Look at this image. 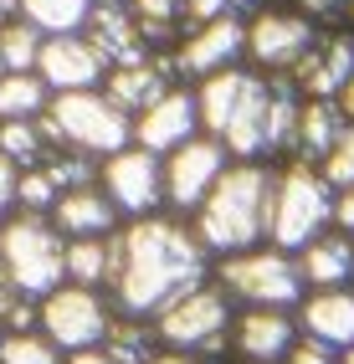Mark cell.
Masks as SVG:
<instances>
[{"mask_svg": "<svg viewBox=\"0 0 354 364\" xmlns=\"http://www.w3.org/2000/svg\"><path fill=\"white\" fill-rule=\"evenodd\" d=\"M344 364H354V349H344Z\"/></svg>", "mask_w": 354, "mask_h": 364, "instance_id": "7dc6e473", "label": "cell"}, {"mask_svg": "<svg viewBox=\"0 0 354 364\" xmlns=\"http://www.w3.org/2000/svg\"><path fill=\"white\" fill-rule=\"evenodd\" d=\"M339 129H344V113H339L334 98H313L309 108H303V113H298V139H293V149L303 154V164H309V159H323L328 149H334Z\"/></svg>", "mask_w": 354, "mask_h": 364, "instance_id": "cb8c5ba5", "label": "cell"}, {"mask_svg": "<svg viewBox=\"0 0 354 364\" xmlns=\"http://www.w3.org/2000/svg\"><path fill=\"white\" fill-rule=\"evenodd\" d=\"M41 41H46V36L31 26V21L11 16L6 26H0V67H6V72H36Z\"/></svg>", "mask_w": 354, "mask_h": 364, "instance_id": "1f68e13d", "label": "cell"}, {"mask_svg": "<svg viewBox=\"0 0 354 364\" xmlns=\"http://www.w3.org/2000/svg\"><path fill=\"white\" fill-rule=\"evenodd\" d=\"M36 77L52 92H87V87H98L108 77V62L82 31H67V36H46L41 41Z\"/></svg>", "mask_w": 354, "mask_h": 364, "instance_id": "8fae6325", "label": "cell"}, {"mask_svg": "<svg viewBox=\"0 0 354 364\" xmlns=\"http://www.w3.org/2000/svg\"><path fill=\"white\" fill-rule=\"evenodd\" d=\"M334 221V190L323 185L318 169L309 164H293L282 169L277 185H272V247L277 252H303L313 236H323V226Z\"/></svg>", "mask_w": 354, "mask_h": 364, "instance_id": "5b68a950", "label": "cell"}, {"mask_svg": "<svg viewBox=\"0 0 354 364\" xmlns=\"http://www.w3.org/2000/svg\"><path fill=\"white\" fill-rule=\"evenodd\" d=\"M318 164H323L318 175H323V185H328V190H349V185H354V124H344V129H339L334 149H328Z\"/></svg>", "mask_w": 354, "mask_h": 364, "instance_id": "d6a6232c", "label": "cell"}, {"mask_svg": "<svg viewBox=\"0 0 354 364\" xmlns=\"http://www.w3.org/2000/svg\"><path fill=\"white\" fill-rule=\"evenodd\" d=\"M41 129L52 139V149H77L92 159H108L118 149L134 144V118L118 108L103 87H87V92H52V103L41 113Z\"/></svg>", "mask_w": 354, "mask_h": 364, "instance_id": "3957f363", "label": "cell"}, {"mask_svg": "<svg viewBox=\"0 0 354 364\" xmlns=\"http://www.w3.org/2000/svg\"><path fill=\"white\" fill-rule=\"evenodd\" d=\"M16 180H21V164L0 154V215H6L16 205Z\"/></svg>", "mask_w": 354, "mask_h": 364, "instance_id": "74e56055", "label": "cell"}, {"mask_svg": "<svg viewBox=\"0 0 354 364\" xmlns=\"http://www.w3.org/2000/svg\"><path fill=\"white\" fill-rule=\"evenodd\" d=\"M0 72H6V67H0Z\"/></svg>", "mask_w": 354, "mask_h": 364, "instance_id": "681fc988", "label": "cell"}, {"mask_svg": "<svg viewBox=\"0 0 354 364\" xmlns=\"http://www.w3.org/2000/svg\"><path fill=\"white\" fill-rule=\"evenodd\" d=\"M195 134H200V113H195V92H185V87H170L159 103L134 113V144L159 154V159L170 149H180L185 139H195Z\"/></svg>", "mask_w": 354, "mask_h": 364, "instance_id": "7c38bea8", "label": "cell"}, {"mask_svg": "<svg viewBox=\"0 0 354 364\" xmlns=\"http://www.w3.org/2000/svg\"><path fill=\"white\" fill-rule=\"evenodd\" d=\"M288 364H339V359H334L328 344H318V338H303V344L288 349Z\"/></svg>", "mask_w": 354, "mask_h": 364, "instance_id": "8d00e7d4", "label": "cell"}, {"mask_svg": "<svg viewBox=\"0 0 354 364\" xmlns=\"http://www.w3.org/2000/svg\"><path fill=\"white\" fill-rule=\"evenodd\" d=\"M298 272L303 282L313 287H349L354 277V241L349 236H313L298 257Z\"/></svg>", "mask_w": 354, "mask_h": 364, "instance_id": "7402d4cb", "label": "cell"}, {"mask_svg": "<svg viewBox=\"0 0 354 364\" xmlns=\"http://www.w3.org/2000/svg\"><path fill=\"white\" fill-rule=\"evenodd\" d=\"M113 323L108 303L98 298V287H77V282H62L52 287L46 298H36V328L52 338L62 354H82V349H98L103 333Z\"/></svg>", "mask_w": 354, "mask_h": 364, "instance_id": "52a82bcc", "label": "cell"}, {"mask_svg": "<svg viewBox=\"0 0 354 364\" xmlns=\"http://www.w3.org/2000/svg\"><path fill=\"white\" fill-rule=\"evenodd\" d=\"M226 328H231V303L221 287H191V293L170 298L154 313V333L164 349H185V354H210L226 344Z\"/></svg>", "mask_w": 354, "mask_h": 364, "instance_id": "8992f818", "label": "cell"}, {"mask_svg": "<svg viewBox=\"0 0 354 364\" xmlns=\"http://www.w3.org/2000/svg\"><path fill=\"white\" fill-rule=\"evenodd\" d=\"M103 92L134 118V113H144L149 103H159L164 92H170V67H164V62H149V57H144V62H129V67H108Z\"/></svg>", "mask_w": 354, "mask_h": 364, "instance_id": "44dd1931", "label": "cell"}, {"mask_svg": "<svg viewBox=\"0 0 354 364\" xmlns=\"http://www.w3.org/2000/svg\"><path fill=\"white\" fill-rule=\"evenodd\" d=\"M154 344H159V333H154V328L134 323V318H113L98 349H103L108 359H118V364H149V359L159 354Z\"/></svg>", "mask_w": 354, "mask_h": 364, "instance_id": "f1b7e54d", "label": "cell"}, {"mask_svg": "<svg viewBox=\"0 0 354 364\" xmlns=\"http://www.w3.org/2000/svg\"><path fill=\"white\" fill-rule=\"evenodd\" d=\"M303 328L328 349H354V287H318L303 303Z\"/></svg>", "mask_w": 354, "mask_h": 364, "instance_id": "d6986e66", "label": "cell"}, {"mask_svg": "<svg viewBox=\"0 0 354 364\" xmlns=\"http://www.w3.org/2000/svg\"><path fill=\"white\" fill-rule=\"evenodd\" d=\"M129 11H134L139 36H144V41H164L170 26L180 21V0H129Z\"/></svg>", "mask_w": 354, "mask_h": 364, "instance_id": "836d02e7", "label": "cell"}, {"mask_svg": "<svg viewBox=\"0 0 354 364\" xmlns=\"http://www.w3.org/2000/svg\"><path fill=\"white\" fill-rule=\"evenodd\" d=\"M11 16H16V0H0V26H6Z\"/></svg>", "mask_w": 354, "mask_h": 364, "instance_id": "ee69618b", "label": "cell"}, {"mask_svg": "<svg viewBox=\"0 0 354 364\" xmlns=\"http://www.w3.org/2000/svg\"><path fill=\"white\" fill-rule=\"evenodd\" d=\"M247 6H257V0H226V11H247Z\"/></svg>", "mask_w": 354, "mask_h": 364, "instance_id": "f6af8a7d", "label": "cell"}, {"mask_svg": "<svg viewBox=\"0 0 354 364\" xmlns=\"http://www.w3.org/2000/svg\"><path fill=\"white\" fill-rule=\"evenodd\" d=\"M92 6H129V0H92Z\"/></svg>", "mask_w": 354, "mask_h": 364, "instance_id": "bcb514c9", "label": "cell"}, {"mask_svg": "<svg viewBox=\"0 0 354 364\" xmlns=\"http://www.w3.org/2000/svg\"><path fill=\"white\" fill-rule=\"evenodd\" d=\"M344 11H349V16H354V0H349V6H344Z\"/></svg>", "mask_w": 354, "mask_h": 364, "instance_id": "c3c4849f", "label": "cell"}, {"mask_svg": "<svg viewBox=\"0 0 354 364\" xmlns=\"http://www.w3.org/2000/svg\"><path fill=\"white\" fill-rule=\"evenodd\" d=\"M303 6V16H318V21H328V16H339L349 0H298Z\"/></svg>", "mask_w": 354, "mask_h": 364, "instance_id": "f35d334b", "label": "cell"}, {"mask_svg": "<svg viewBox=\"0 0 354 364\" xmlns=\"http://www.w3.org/2000/svg\"><path fill=\"white\" fill-rule=\"evenodd\" d=\"M339 113L354 124V77H349V82H344V92H339Z\"/></svg>", "mask_w": 354, "mask_h": 364, "instance_id": "7bdbcfd3", "label": "cell"}, {"mask_svg": "<svg viewBox=\"0 0 354 364\" xmlns=\"http://www.w3.org/2000/svg\"><path fill=\"white\" fill-rule=\"evenodd\" d=\"M46 221H52L67 241L73 236H113L118 231V205L98 185H82V190H62L57 205L46 210Z\"/></svg>", "mask_w": 354, "mask_h": 364, "instance_id": "2e32d148", "label": "cell"}, {"mask_svg": "<svg viewBox=\"0 0 354 364\" xmlns=\"http://www.w3.org/2000/svg\"><path fill=\"white\" fill-rule=\"evenodd\" d=\"M67 364H118V359H108L103 349H82V354H67Z\"/></svg>", "mask_w": 354, "mask_h": 364, "instance_id": "b9f144b4", "label": "cell"}, {"mask_svg": "<svg viewBox=\"0 0 354 364\" xmlns=\"http://www.w3.org/2000/svg\"><path fill=\"white\" fill-rule=\"evenodd\" d=\"M46 149H52V139H46L41 118H0V154L6 159L31 169V164L46 159Z\"/></svg>", "mask_w": 354, "mask_h": 364, "instance_id": "83f0119b", "label": "cell"}, {"mask_svg": "<svg viewBox=\"0 0 354 364\" xmlns=\"http://www.w3.org/2000/svg\"><path fill=\"white\" fill-rule=\"evenodd\" d=\"M221 169H226V144L221 139H210V134L185 139L180 149L164 154V205L200 210V200L210 196V185L221 180Z\"/></svg>", "mask_w": 354, "mask_h": 364, "instance_id": "30bf717a", "label": "cell"}, {"mask_svg": "<svg viewBox=\"0 0 354 364\" xmlns=\"http://www.w3.org/2000/svg\"><path fill=\"white\" fill-rule=\"evenodd\" d=\"M103 196L118 205V215H154L164 205V159L129 144V149H118L103 159Z\"/></svg>", "mask_w": 354, "mask_h": 364, "instance_id": "9c48e42d", "label": "cell"}, {"mask_svg": "<svg viewBox=\"0 0 354 364\" xmlns=\"http://www.w3.org/2000/svg\"><path fill=\"white\" fill-rule=\"evenodd\" d=\"M67 282H77V287L113 282V236H73L67 241Z\"/></svg>", "mask_w": 354, "mask_h": 364, "instance_id": "d4e9b609", "label": "cell"}, {"mask_svg": "<svg viewBox=\"0 0 354 364\" xmlns=\"http://www.w3.org/2000/svg\"><path fill=\"white\" fill-rule=\"evenodd\" d=\"M247 77H252V72L221 67V72H210V77L200 82V92H195V113H200V129H205L210 139H221V129H226V118H231L236 98H242Z\"/></svg>", "mask_w": 354, "mask_h": 364, "instance_id": "603a6c76", "label": "cell"}, {"mask_svg": "<svg viewBox=\"0 0 354 364\" xmlns=\"http://www.w3.org/2000/svg\"><path fill=\"white\" fill-rule=\"evenodd\" d=\"M149 364H200V359H195V354H185V349H159Z\"/></svg>", "mask_w": 354, "mask_h": 364, "instance_id": "60d3db41", "label": "cell"}, {"mask_svg": "<svg viewBox=\"0 0 354 364\" xmlns=\"http://www.w3.org/2000/svg\"><path fill=\"white\" fill-rule=\"evenodd\" d=\"M298 344V328L282 308H247L242 323H236V349L252 364H277L288 359V349Z\"/></svg>", "mask_w": 354, "mask_h": 364, "instance_id": "ac0fdd59", "label": "cell"}, {"mask_svg": "<svg viewBox=\"0 0 354 364\" xmlns=\"http://www.w3.org/2000/svg\"><path fill=\"white\" fill-rule=\"evenodd\" d=\"M242 52H247V26H242L236 11H226V16L205 21V26H195L185 36V46L175 52V72H185V77H210V72L231 67Z\"/></svg>", "mask_w": 354, "mask_h": 364, "instance_id": "4fadbf2b", "label": "cell"}, {"mask_svg": "<svg viewBox=\"0 0 354 364\" xmlns=\"http://www.w3.org/2000/svg\"><path fill=\"white\" fill-rule=\"evenodd\" d=\"M180 16L191 21V31H195V26H205V21L226 16V0H180Z\"/></svg>", "mask_w": 354, "mask_h": 364, "instance_id": "d590c367", "label": "cell"}, {"mask_svg": "<svg viewBox=\"0 0 354 364\" xmlns=\"http://www.w3.org/2000/svg\"><path fill=\"white\" fill-rule=\"evenodd\" d=\"M354 77V41L349 36H328V41H313L298 62V82L313 92V98H334L344 92V82Z\"/></svg>", "mask_w": 354, "mask_h": 364, "instance_id": "ffe728a7", "label": "cell"}, {"mask_svg": "<svg viewBox=\"0 0 354 364\" xmlns=\"http://www.w3.org/2000/svg\"><path fill=\"white\" fill-rule=\"evenodd\" d=\"M221 287L252 308H293L303 298V272L288 252H236L221 262Z\"/></svg>", "mask_w": 354, "mask_h": 364, "instance_id": "ba28073f", "label": "cell"}, {"mask_svg": "<svg viewBox=\"0 0 354 364\" xmlns=\"http://www.w3.org/2000/svg\"><path fill=\"white\" fill-rule=\"evenodd\" d=\"M313 46V21L309 16H288V11H262L247 26V52L262 67H298L303 52Z\"/></svg>", "mask_w": 354, "mask_h": 364, "instance_id": "5bb4252c", "label": "cell"}, {"mask_svg": "<svg viewBox=\"0 0 354 364\" xmlns=\"http://www.w3.org/2000/svg\"><path fill=\"white\" fill-rule=\"evenodd\" d=\"M0 277L21 298H46L52 287L67 282V236L46 215L16 210L0 226Z\"/></svg>", "mask_w": 354, "mask_h": 364, "instance_id": "277c9868", "label": "cell"}, {"mask_svg": "<svg viewBox=\"0 0 354 364\" xmlns=\"http://www.w3.org/2000/svg\"><path fill=\"white\" fill-rule=\"evenodd\" d=\"M16 16L31 21L41 36H67V31L87 26L92 0H16Z\"/></svg>", "mask_w": 354, "mask_h": 364, "instance_id": "484cf974", "label": "cell"}, {"mask_svg": "<svg viewBox=\"0 0 354 364\" xmlns=\"http://www.w3.org/2000/svg\"><path fill=\"white\" fill-rule=\"evenodd\" d=\"M46 103L52 87L36 72H0V118H41Z\"/></svg>", "mask_w": 354, "mask_h": 364, "instance_id": "4316f807", "label": "cell"}, {"mask_svg": "<svg viewBox=\"0 0 354 364\" xmlns=\"http://www.w3.org/2000/svg\"><path fill=\"white\" fill-rule=\"evenodd\" d=\"M272 169L262 164H226L221 180L210 185V196L200 200L195 210V236L205 252H221V257H236V252H252L257 241L267 236L272 226Z\"/></svg>", "mask_w": 354, "mask_h": 364, "instance_id": "7a4b0ae2", "label": "cell"}, {"mask_svg": "<svg viewBox=\"0 0 354 364\" xmlns=\"http://www.w3.org/2000/svg\"><path fill=\"white\" fill-rule=\"evenodd\" d=\"M82 36L103 52L108 67H129V62H144L149 57V41L139 36V21L129 6H92Z\"/></svg>", "mask_w": 354, "mask_h": 364, "instance_id": "9a60e30c", "label": "cell"}, {"mask_svg": "<svg viewBox=\"0 0 354 364\" xmlns=\"http://www.w3.org/2000/svg\"><path fill=\"white\" fill-rule=\"evenodd\" d=\"M221 144H226V154H236V159L267 154V82L262 77H247L242 98H236L226 129H221Z\"/></svg>", "mask_w": 354, "mask_h": 364, "instance_id": "e0dca14e", "label": "cell"}, {"mask_svg": "<svg viewBox=\"0 0 354 364\" xmlns=\"http://www.w3.org/2000/svg\"><path fill=\"white\" fill-rule=\"evenodd\" d=\"M0 364H67L41 328H0Z\"/></svg>", "mask_w": 354, "mask_h": 364, "instance_id": "4dcf8cb0", "label": "cell"}, {"mask_svg": "<svg viewBox=\"0 0 354 364\" xmlns=\"http://www.w3.org/2000/svg\"><path fill=\"white\" fill-rule=\"evenodd\" d=\"M57 205V185L46 180V169L31 164V169H21V180H16V210H31V215H46Z\"/></svg>", "mask_w": 354, "mask_h": 364, "instance_id": "e575fe53", "label": "cell"}, {"mask_svg": "<svg viewBox=\"0 0 354 364\" xmlns=\"http://www.w3.org/2000/svg\"><path fill=\"white\" fill-rule=\"evenodd\" d=\"M205 282V247L191 226L164 221V215H139L129 231H113V293L129 318H154V313Z\"/></svg>", "mask_w": 354, "mask_h": 364, "instance_id": "6da1fadb", "label": "cell"}, {"mask_svg": "<svg viewBox=\"0 0 354 364\" xmlns=\"http://www.w3.org/2000/svg\"><path fill=\"white\" fill-rule=\"evenodd\" d=\"M334 221H339L344 231H354V185L339 190V200H334Z\"/></svg>", "mask_w": 354, "mask_h": 364, "instance_id": "ab89813d", "label": "cell"}, {"mask_svg": "<svg viewBox=\"0 0 354 364\" xmlns=\"http://www.w3.org/2000/svg\"><path fill=\"white\" fill-rule=\"evenodd\" d=\"M298 92L293 82H267V154L272 149H293V139H298Z\"/></svg>", "mask_w": 354, "mask_h": 364, "instance_id": "f546056e", "label": "cell"}]
</instances>
